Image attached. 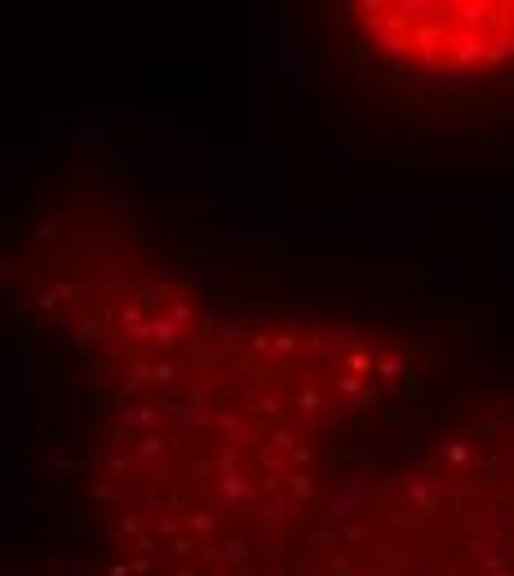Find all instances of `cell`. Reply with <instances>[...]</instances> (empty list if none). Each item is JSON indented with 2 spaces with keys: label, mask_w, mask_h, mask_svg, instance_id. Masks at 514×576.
Wrapping results in <instances>:
<instances>
[{
  "label": "cell",
  "mask_w": 514,
  "mask_h": 576,
  "mask_svg": "<svg viewBox=\"0 0 514 576\" xmlns=\"http://www.w3.org/2000/svg\"><path fill=\"white\" fill-rule=\"evenodd\" d=\"M351 18L399 71H488L514 58V0H359Z\"/></svg>",
  "instance_id": "obj_1"
}]
</instances>
